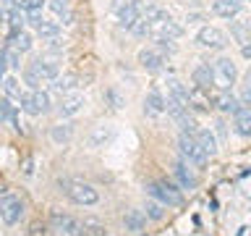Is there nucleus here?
Returning a JSON list of instances; mask_svg holds the SVG:
<instances>
[{
    "label": "nucleus",
    "instance_id": "nucleus-6",
    "mask_svg": "<svg viewBox=\"0 0 251 236\" xmlns=\"http://www.w3.org/2000/svg\"><path fill=\"white\" fill-rule=\"evenodd\" d=\"M212 71H215V87H220V89H230V87L235 84V79H238V68H235V63L230 58H220L215 60V66H212Z\"/></svg>",
    "mask_w": 251,
    "mask_h": 236
},
{
    "label": "nucleus",
    "instance_id": "nucleus-34",
    "mask_svg": "<svg viewBox=\"0 0 251 236\" xmlns=\"http://www.w3.org/2000/svg\"><path fill=\"white\" fill-rule=\"evenodd\" d=\"M113 137V131L105 129V126H100V129H94V134L89 137V147H100V145H105V142Z\"/></svg>",
    "mask_w": 251,
    "mask_h": 236
},
{
    "label": "nucleus",
    "instance_id": "nucleus-7",
    "mask_svg": "<svg viewBox=\"0 0 251 236\" xmlns=\"http://www.w3.org/2000/svg\"><path fill=\"white\" fill-rule=\"evenodd\" d=\"M24 215V202L19 197H3L0 200V218L5 226H16Z\"/></svg>",
    "mask_w": 251,
    "mask_h": 236
},
{
    "label": "nucleus",
    "instance_id": "nucleus-21",
    "mask_svg": "<svg viewBox=\"0 0 251 236\" xmlns=\"http://www.w3.org/2000/svg\"><path fill=\"white\" fill-rule=\"evenodd\" d=\"M235 134L251 137V108H241L235 113Z\"/></svg>",
    "mask_w": 251,
    "mask_h": 236
},
{
    "label": "nucleus",
    "instance_id": "nucleus-48",
    "mask_svg": "<svg viewBox=\"0 0 251 236\" xmlns=\"http://www.w3.org/2000/svg\"><path fill=\"white\" fill-rule=\"evenodd\" d=\"M3 74H5V60H3V55H0V79H3Z\"/></svg>",
    "mask_w": 251,
    "mask_h": 236
},
{
    "label": "nucleus",
    "instance_id": "nucleus-47",
    "mask_svg": "<svg viewBox=\"0 0 251 236\" xmlns=\"http://www.w3.org/2000/svg\"><path fill=\"white\" fill-rule=\"evenodd\" d=\"M217 134H220V137H225V123H223V121L217 123Z\"/></svg>",
    "mask_w": 251,
    "mask_h": 236
},
{
    "label": "nucleus",
    "instance_id": "nucleus-23",
    "mask_svg": "<svg viewBox=\"0 0 251 236\" xmlns=\"http://www.w3.org/2000/svg\"><path fill=\"white\" fill-rule=\"evenodd\" d=\"M168 97H173V100L178 102V105L188 108V89H186V87L178 82V79H173V82H168Z\"/></svg>",
    "mask_w": 251,
    "mask_h": 236
},
{
    "label": "nucleus",
    "instance_id": "nucleus-28",
    "mask_svg": "<svg viewBox=\"0 0 251 236\" xmlns=\"http://www.w3.org/2000/svg\"><path fill=\"white\" fill-rule=\"evenodd\" d=\"M84 231H86V236H107V226L102 223V220H97V218H84Z\"/></svg>",
    "mask_w": 251,
    "mask_h": 236
},
{
    "label": "nucleus",
    "instance_id": "nucleus-37",
    "mask_svg": "<svg viewBox=\"0 0 251 236\" xmlns=\"http://www.w3.org/2000/svg\"><path fill=\"white\" fill-rule=\"evenodd\" d=\"M105 100L110 102V108H113V110H121V108L126 105V100L121 97V92H118L115 87H110V89L105 92Z\"/></svg>",
    "mask_w": 251,
    "mask_h": 236
},
{
    "label": "nucleus",
    "instance_id": "nucleus-50",
    "mask_svg": "<svg viewBox=\"0 0 251 236\" xmlns=\"http://www.w3.org/2000/svg\"><path fill=\"white\" fill-rule=\"evenodd\" d=\"M178 3H196V0H178Z\"/></svg>",
    "mask_w": 251,
    "mask_h": 236
},
{
    "label": "nucleus",
    "instance_id": "nucleus-29",
    "mask_svg": "<svg viewBox=\"0 0 251 236\" xmlns=\"http://www.w3.org/2000/svg\"><path fill=\"white\" fill-rule=\"evenodd\" d=\"M128 31L133 37H152V21H147L144 16H141V19H136L128 27Z\"/></svg>",
    "mask_w": 251,
    "mask_h": 236
},
{
    "label": "nucleus",
    "instance_id": "nucleus-5",
    "mask_svg": "<svg viewBox=\"0 0 251 236\" xmlns=\"http://www.w3.org/2000/svg\"><path fill=\"white\" fill-rule=\"evenodd\" d=\"M227 34L223 29H217V27H201L199 31H196V45L199 47H207V50H225L227 47Z\"/></svg>",
    "mask_w": 251,
    "mask_h": 236
},
{
    "label": "nucleus",
    "instance_id": "nucleus-18",
    "mask_svg": "<svg viewBox=\"0 0 251 236\" xmlns=\"http://www.w3.org/2000/svg\"><path fill=\"white\" fill-rule=\"evenodd\" d=\"M123 226H126V231L139 234V231H144V226H147V215L141 210H128L123 215Z\"/></svg>",
    "mask_w": 251,
    "mask_h": 236
},
{
    "label": "nucleus",
    "instance_id": "nucleus-19",
    "mask_svg": "<svg viewBox=\"0 0 251 236\" xmlns=\"http://www.w3.org/2000/svg\"><path fill=\"white\" fill-rule=\"evenodd\" d=\"M217 108L223 110L225 116H235V113H238V110H241L243 105H241V100L235 97V94H230V92L225 89V92L217 97Z\"/></svg>",
    "mask_w": 251,
    "mask_h": 236
},
{
    "label": "nucleus",
    "instance_id": "nucleus-17",
    "mask_svg": "<svg viewBox=\"0 0 251 236\" xmlns=\"http://www.w3.org/2000/svg\"><path fill=\"white\" fill-rule=\"evenodd\" d=\"M50 139H52L58 147L68 145V142L74 139V123H55L52 129H50Z\"/></svg>",
    "mask_w": 251,
    "mask_h": 236
},
{
    "label": "nucleus",
    "instance_id": "nucleus-33",
    "mask_svg": "<svg viewBox=\"0 0 251 236\" xmlns=\"http://www.w3.org/2000/svg\"><path fill=\"white\" fill-rule=\"evenodd\" d=\"M144 210H147V218H152V220H162L165 218V205L157 202V200H149Z\"/></svg>",
    "mask_w": 251,
    "mask_h": 236
},
{
    "label": "nucleus",
    "instance_id": "nucleus-49",
    "mask_svg": "<svg viewBox=\"0 0 251 236\" xmlns=\"http://www.w3.org/2000/svg\"><path fill=\"white\" fill-rule=\"evenodd\" d=\"M0 24H5V8L0 5Z\"/></svg>",
    "mask_w": 251,
    "mask_h": 236
},
{
    "label": "nucleus",
    "instance_id": "nucleus-30",
    "mask_svg": "<svg viewBox=\"0 0 251 236\" xmlns=\"http://www.w3.org/2000/svg\"><path fill=\"white\" fill-rule=\"evenodd\" d=\"M141 16H144L147 21H152V24H154V21L165 19L168 13L162 11V5H157V3H147V5H141Z\"/></svg>",
    "mask_w": 251,
    "mask_h": 236
},
{
    "label": "nucleus",
    "instance_id": "nucleus-46",
    "mask_svg": "<svg viewBox=\"0 0 251 236\" xmlns=\"http://www.w3.org/2000/svg\"><path fill=\"white\" fill-rule=\"evenodd\" d=\"M241 24H243V27H246V31H249V37H251V16H249L246 21H241Z\"/></svg>",
    "mask_w": 251,
    "mask_h": 236
},
{
    "label": "nucleus",
    "instance_id": "nucleus-51",
    "mask_svg": "<svg viewBox=\"0 0 251 236\" xmlns=\"http://www.w3.org/2000/svg\"><path fill=\"white\" fill-rule=\"evenodd\" d=\"M3 192H5V186H3V184H0V194H3Z\"/></svg>",
    "mask_w": 251,
    "mask_h": 236
},
{
    "label": "nucleus",
    "instance_id": "nucleus-20",
    "mask_svg": "<svg viewBox=\"0 0 251 236\" xmlns=\"http://www.w3.org/2000/svg\"><path fill=\"white\" fill-rule=\"evenodd\" d=\"M194 137H196V142H199V147H201V149H204V152H207L209 157H212V155H217V139H215V134H212L209 129L196 131Z\"/></svg>",
    "mask_w": 251,
    "mask_h": 236
},
{
    "label": "nucleus",
    "instance_id": "nucleus-11",
    "mask_svg": "<svg viewBox=\"0 0 251 236\" xmlns=\"http://www.w3.org/2000/svg\"><path fill=\"white\" fill-rule=\"evenodd\" d=\"M173 178L180 184V189H188V192L196 189V184H199V178L188 171V163L186 160H176V163H173Z\"/></svg>",
    "mask_w": 251,
    "mask_h": 236
},
{
    "label": "nucleus",
    "instance_id": "nucleus-8",
    "mask_svg": "<svg viewBox=\"0 0 251 236\" xmlns=\"http://www.w3.org/2000/svg\"><path fill=\"white\" fill-rule=\"evenodd\" d=\"M115 13H118L121 27L128 29L136 19H141V3H139V0H118V3H115Z\"/></svg>",
    "mask_w": 251,
    "mask_h": 236
},
{
    "label": "nucleus",
    "instance_id": "nucleus-43",
    "mask_svg": "<svg viewBox=\"0 0 251 236\" xmlns=\"http://www.w3.org/2000/svg\"><path fill=\"white\" fill-rule=\"evenodd\" d=\"M201 19H204L201 13H188V16H186V21H188V24H194V21H201Z\"/></svg>",
    "mask_w": 251,
    "mask_h": 236
},
{
    "label": "nucleus",
    "instance_id": "nucleus-32",
    "mask_svg": "<svg viewBox=\"0 0 251 236\" xmlns=\"http://www.w3.org/2000/svg\"><path fill=\"white\" fill-rule=\"evenodd\" d=\"M241 105L249 108L251 105V68L246 71V76H243V84H241V94H238Z\"/></svg>",
    "mask_w": 251,
    "mask_h": 236
},
{
    "label": "nucleus",
    "instance_id": "nucleus-31",
    "mask_svg": "<svg viewBox=\"0 0 251 236\" xmlns=\"http://www.w3.org/2000/svg\"><path fill=\"white\" fill-rule=\"evenodd\" d=\"M0 55H3V60H5V66H8V68H13V71H16V68H21V53L16 50V47L8 45Z\"/></svg>",
    "mask_w": 251,
    "mask_h": 236
},
{
    "label": "nucleus",
    "instance_id": "nucleus-42",
    "mask_svg": "<svg viewBox=\"0 0 251 236\" xmlns=\"http://www.w3.org/2000/svg\"><path fill=\"white\" fill-rule=\"evenodd\" d=\"M26 19H29L31 27H39V24H42V13H39V11H34V13H26Z\"/></svg>",
    "mask_w": 251,
    "mask_h": 236
},
{
    "label": "nucleus",
    "instance_id": "nucleus-22",
    "mask_svg": "<svg viewBox=\"0 0 251 236\" xmlns=\"http://www.w3.org/2000/svg\"><path fill=\"white\" fill-rule=\"evenodd\" d=\"M76 87H78V76H76V74H66V76L52 79V89H55V92H60V94L74 92Z\"/></svg>",
    "mask_w": 251,
    "mask_h": 236
},
{
    "label": "nucleus",
    "instance_id": "nucleus-9",
    "mask_svg": "<svg viewBox=\"0 0 251 236\" xmlns=\"http://www.w3.org/2000/svg\"><path fill=\"white\" fill-rule=\"evenodd\" d=\"M139 63L141 68H147L149 74H160L165 68V55L157 50V47H141L139 50Z\"/></svg>",
    "mask_w": 251,
    "mask_h": 236
},
{
    "label": "nucleus",
    "instance_id": "nucleus-25",
    "mask_svg": "<svg viewBox=\"0 0 251 236\" xmlns=\"http://www.w3.org/2000/svg\"><path fill=\"white\" fill-rule=\"evenodd\" d=\"M37 34L42 37V39H47V42H55V39L60 37V27L55 21H45L42 19V24L37 27Z\"/></svg>",
    "mask_w": 251,
    "mask_h": 236
},
{
    "label": "nucleus",
    "instance_id": "nucleus-38",
    "mask_svg": "<svg viewBox=\"0 0 251 236\" xmlns=\"http://www.w3.org/2000/svg\"><path fill=\"white\" fill-rule=\"evenodd\" d=\"M24 82H26V87H29V89H39V87L45 84L42 79H39V76H37L31 68H26V71H24Z\"/></svg>",
    "mask_w": 251,
    "mask_h": 236
},
{
    "label": "nucleus",
    "instance_id": "nucleus-13",
    "mask_svg": "<svg viewBox=\"0 0 251 236\" xmlns=\"http://www.w3.org/2000/svg\"><path fill=\"white\" fill-rule=\"evenodd\" d=\"M165 113V97L160 94V89H149L147 92V100H144V116L149 118H157V116H162Z\"/></svg>",
    "mask_w": 251,
    "mask_h": 236
},
{
    "label": "nucleus",
    "instance_id": "nucleus-2",
    "mask_svg": "<svg viewBox=\"0 0 251 236\" xmlns=\"http://www.w3.org/2000/svg\"><path fill=\"white\" fill-rule=\"evenodd\" d=\"M147 194L152 197V200L162 202L165 207H180V205H183V194H180V189H176L170 181H149V184H147Z\"/></svg>",
    "mask_w": 251,
    "mask_h": 236
},
{
    "label": "nucleus",
    "instance_id": "nucleus-1",
    "mask_svg": "<svg viewBox=\"0 0 251 236\" xmlns=\"http://www.w3.org/2000/svg\"><path fill=\"white\" fill-rule=\"evenodd\" d=\"M58 186H60V192L66 194L71 202H76V205H86V207H89V205L100 202V194H97V189H94L92 184L74 181V178H60Z\"/></svg>",
    "mask_w": 251,
    "mask_h": 236
},
{
    "label": "nucleus",
    "instance_id": "nucleus-44",
    "mask_svg": "<svg viewBox=\"0 0 251 236\" xmlns=\"http://www.w3.org/2000/svg\"><path fill=\"white\" fill-rule=\"evenodd\" d=\"M241 55H243V58H249V60H251V45H243V47H241Z\"/></svg>",
    "mask_w": 251,
    "mask_h": 236
},
{
    "label": "nucleus",
    "instance_id": "nucleus-14",
    "mask_svg": "<svg viewBox=\"0 0 251 236\" xmlns=\"http://www.w3.org/2000/svg\"><path fill=\"white\" fill-rule=\"evenodd\" d=\"M29 68L34 71V74H37L39 79H42V82H52V79H58V76H60L58 63H52V60H42V58H39V60L31 63Z\"/></svg>",
    "mask_w": 251,
    "mask_h": 236
},
{
    "label": "nucleus",
    "instance_id": "nucleus-10",
    "mask_svg": "<svg viewBox=\"0 0 251 236\" xmlns=\"http://www.w3.org/2000/svg\"><path fill=\"white\" fill-rule=\"evenodd\" d=\"M84 105H86L84 94L68 92V94H63V100H60V105H58V116H60V118H71V116H76Z\"/></svg>",
    "mask_w": 251,
    "mask_h": 236
},
{
    "label": "nucleus",
    "instance_id": "nucleus-15",
    "mask_svg": "<svg viewBox=\"0 0 251 236\" xmlns=\"http://www.w3.org/2000/svg\"><path fill=\"white\" fill-rule=\"evenodd\" d=\"M209 89H201V87H191L188 89V108H194V110H209Z\"/></svg>",
    "mask_w": 251,
    "mask_h": 236
},
{
    "label": "nucleus",
    "instance_id": "nucleus-4",
    "mask_svg": "<svg viewBox=\"0 0 251 236\" xmlns=\"http://www.w3.org/2000/svg\"><path fill=\"white\" fill-rule=\"evenodd\" d=\"M50 231L55 236H86L81 220L66 215V212H52L50 215Z\"/></svg>",
    "mask_w": 251,
    "mask_h": 236
},
{
    "label": "nucleus",
    "instance_id": "nucleus-12",
    "mask_svg": "<svg viewBox=\"0 0 251 236\" xmlns=\"http://www.w3.org/2000/svg\"><path fill=\"white\" fill-rule=\"evenodd\" d=\"M243 8V0H215L212 3V13L220 19H235Z\"/></svg>",
    "mask_w": 251,
    "mask_h": 236
},
{
    "label": "nucleus",
    "instance_id": "nucleus-40",
    "mask_svg": "<svg viewBox=\"0 0 251 236\" xmlns=\"http://www.w3.org/2000/svg\"><path fill=\"white\" fill-rule=\"evenodd\" d=\"M11 102H8V97H0V123L3 121H8V118H11Z\"/></svg>",
    "mask_w": 251,
    "mask_h": 236
},
{
    "label": "nucleus",
    "instance_id": "nucleus-35",
    "mask_svg": "<svg viewBox=\"0 0 251 236\" xmlns=\"http://www.w3.org/2000/svg\"><path fill=\"white\" fill-rule=\"evenodd\" d=\"M52 8L55 13L60 16V19H66L63 24H71V11H68V0H50V3H47Z\"/></svg>",
    "mask_w": 251,
    "mask_h": 236
},
{
    "label": "nucleus",
    "instance_id": "nucleus-26",
    "mask_svg": "<svg viewBox=\"0 0 251 236\" xmlns=\"http://www.w3.org/2000/svg\"><path fill=\"white\" fill-rule=\"evenodd\" d=\"M3 92H5V97L8 100H16L19 102V97H21V82L16 76H3Z\"/></svg>",
    "mask_w": 251,
    "mask_h": 236
},
{
    "label": "nucleus",
    "instance_id": "nucleus-36",
    "mask_svg": "<svg viewBox=\"0 0 251 236\" xmlns=\"http://www.w3.org/2000/svg\"><path fill=\"white\" fill-rule=\"evenodd\" d=\"M230 31H233V37H235V39H238V42H241V45H249V42H251V37H249V31H246V27H243V24H241V21H233V24H230Z\"/></svg>",
    "mask_w": 251,
    "mask_h": 236
},
{
    "label": "nucleus",
    "instance_id": "nucleus-3",
    "mask_svg": "<svg viewBox=\"0 0 251 236\" xmlns=\"http://www.w3.org/2000/svg\"><path fill=\"white\" fill-rule=\"evenodd\" d=\"M178 152H180V157H183L186 163L196 165V168L207 165V160H209V155L199 147V142H196L194 134H183V131H180V137H178Z\"/></svg>",
    "mask_w": 251,
    "mask_h": 236
},
{
    "label": "nucleus",
    "instance_id": "nucleus-27",
    "mask_svg": "<svg viewBox=\"0 0 251 236\" xmlns=\"http://www.w3.org/2000/svg\"><path fill=\"white\" fill-rule=\"evenodd\" d=\"M11 47H16L19 53H29L31 50V37L26 31H11Z\"/></svg>",
    "mask_w": 251,
    "mask_h": 236
},
{
    "label": "nucleus",
    "instance_id": "nucleus-16",
    "mask_svg": "<svg viewBox=\"0 0 251 236\" xmlns=\"http://www.w3.org/2000/svg\"><path fill=\"white\" fill-rule=\"evenodd\" d=\"M194 84L201 87V89H209L215 84V71H212L209 63H201V66L194 68Z\"/></svg>",
    "mask_w": 251,
    "mask_h": 236
},
{
    "label": "nucleus",
    "instance_id": "nucleus-41",
    "mask_svg": "<svg viewBox=\"0 0 251 236\" xmlns=\"http://www.w3.org/2000/svg\"><path fill=\"white\" fill-rule=\"evenodd\" d=\"M26 236H47V228H45V226H39V223H34V226L29 228V234H26Z\"/></svg>",
    "mask_w": 251,
    "mask_h": 236
},
{
    "label": "nucleus",
    "instance_id": "nucleus-24",
    "mask_svg": "<svg viewBox=\"0 0 251 236\" xmlns=\"http://www.w3.org/2000/svg\"><path fill=\"white\" fill-rule=\"evenodd\" d=\"M31 100H34V116H42V113H47L50 110V94L47 92H42V89H31Z\"/></svg>",
    "mask_w": 251,
    "mask_h": 236
},
{
    "label": "nucleus",
    "instance_id": "nucleus-45",
    "mask_svg": "<svg viewBox=\"0 0 251 236\" xmlns=\"http://www.w3.org/2000/svg\"><path fill=\"white\" fill-rule=\"evenodd\" d=\"M24 173H26V176H31V173H34V168H31V160L24 163Z\"/></svg>",
    "mask_w": 251,
    "mask_h": 236
},
{
    "label": "nucleus",
    "instance_id": "nucleus-39",
    "mask_svg": "<svg viewBox=\"0 0 251 236\" xmlns=\"http://www.w3.org/2000/svg\"><path fill=\"white\" fill-rule=\"evenodd\" d=\"M19 5L24 13H34V11H42L45 0H19Z\"/></svg>",
    "mask_w": 251,
    "mask_h": 236
}]
</instances>
